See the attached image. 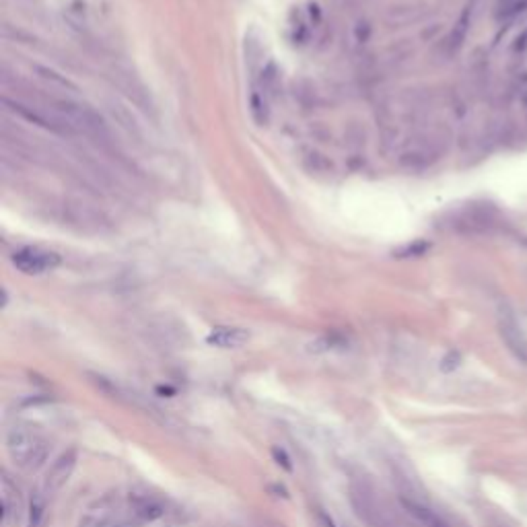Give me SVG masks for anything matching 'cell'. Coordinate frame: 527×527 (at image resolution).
Listing matches in <instances>:
<instances>
[{"label":"cell","instance_id":"cell-1","mask_svg":"<svg viewBox=\"0 0 527 527\" xmlns=\"http://www.w3.org/2000/svg\"><path fill=\"white\" fill-rule=\"evenodd\" d=\"M6 453L21 470H35L47 458V443L29 429H13L6 435Z\"/></svg>","mask_w":527,"mask_h":527},{"label":"cell","instance_id":"cell-2","mask_svg":"<svg viewBox=\"0 0 527 527\" xmlns=\"http://www.w3.org/2000/svg\"><path fill=\"white\" fill-rule=\"evenodd\" d=\"M11 260L19 272L29 276L46 274L60 266V255L50 250H42V248H23L13 253Z\"/></svg>","mask_w":527,"mask_h":527},{"label":"cell","instance_id":"cell-3","mask_svg":"<svg viewBox=\"0 0 527 527\" xmlns=\"http://www.w3.org/2000/svg\"><path fill=\"white\" fill-rule=\"evenodd\" d=\"M56 105H58L56 112L60 115V120L66 122L72 128H76V130H81V132H87V134L105 132L103 120L95 114L93 110H89V108L76 105V103H70V101H58Z\"/></svg>","mask_w":527,"mask_h":527},{"label":"cell","instance_id":"cell-4","mask_svg":"<svg viewBox=\"0 0 527 527\" xmlns=\"http://www.w3.org/2000/svg\"><path fill=\"white\" fill-rule=\"evenodd\" d=\"M74 468H76V451H72V449L56 459L50 465V470H47L46 474V482H44V490H46L47 494L58 492L70 480Z\"/></svg>","mask_w":527,"mask_h":527},{"label":"cell","instance_id":"cell-5","mask_svg":"<svg viewBox=\"0 0 527 527\" xmlns=\"http://www.w3.org/2000/svg\"><path fill=\"white\" fill-rule=\"evenodd\" d=\"M499 332H501V338H503L504 344H506V348H509L519 361L527 363V338L526 334L521 332L519 323L515 321L513 315H509V313L501 315V320H499Z\"/></svg>","mask_w":527,"mask_h":527},{"label":"cell","instance_id":"cell-6","mask_svg":"<svg viewBox=\"0 0 527 527\" xmlns=\"http://www.w3.org/2000/svg\"><path fill=\"white\" fill-rule=\"evenodd\" d=\"M0 503H2V523L11 526L13 521H19L21 515V492L11 482L8 476H2L0 480Z\"/></svg>","mask_w":527,"mask_h":527},{"label":"cell","instance_id":"cell-7","mask_svg":"<svg viewBox=\"0 0 527 527\" xmlns=\"http://www.w3.org/2000/svg\"><path fill=\"white\" fill-rule=\"evenodd\" d=\"M207 342L210 346H216V348H239V346L250 342V332L245 328L221 325V328H214L208 334Z\"/></svg>","mask_w":527,"mask_h":527},{"label":"cell","instance_id":"cell-8","mask_svg":"<svg viewBox=\"0 0 527 527\" xmlns=\"http://www.w3.org/2000/svg\"><path fill=\"white\" fill-rule=\"evenodd\" d=\"M130 504H132V511L138 517H142L146 521L159 519L165 511L159 501H155L153 497H146V494H130Z\"/></svg>","mask_w":527,"mask_h":527},{"label":"cell","instance_id":"cell-9","mask_svg":"<svg viewBox=\"0 0 527 527\" xmlns=\"http://www.w3.org/2000/svg\"><path fill=\"white\" fill-rule=\"evenodd\" d=\"M402 504L406 506V511L410 515H414L420 523H424L427 527H447L439 519V515L433 513L431 509H427L424 504L416 503V501H408V499H402Z\"/></svg>","mask_w":527,"mask_h":527},{"label":"cell","instance_id":"cell-10","mask_svg":"<svg viewBox=\"0 0 527 527\" xmlns=\"http://www.w3.org/2000/svg\"><path fill=\"white\" fill-rule=\"evenodd\" d=\"M470 23H472V6H465V11L461 13L459 21L456 23L451 35H449V40H447V46H449L451 52H456V50L463 44V40H465V35H468V29H470Z\"/></svg>","mask_w":527,"mask_h":527},{"label":"cell","instance_id":"cell-11","mask_svg":"<svg viewBox=\"0 0 527 527\" xmlns=\"http://www.w3.org/2000/svg\"><path fill=\"white\" fill-rule=\"evenodd\" d=\"M46 490L42 492L40 488L33 490L31 503H29V527H42L44 515H46Z\"/></svg>","mask_w":527,"mask_h":527},{"label":"cell","instance_id":"cell-12","mask_svg":"<svg viewBox=\"0 0 527 527\" xmlns=\"http://www.w3.org/2000/svg\"><path fill=\"white\" fill-rule=\"evenodd\" d=\"M459 363H461V357H459V352H449L445 359H443V363H441V369L445 371V373H451V371H456L459 367Z\"/></svg>","mask_w":527,"mask_h":527},{"label":"cell","instance_id":"cell-13","mask_svg":"<svg viewBox=\"0 0 527 527\" xmlns=\"http://www.w3.org/2000/svg\"><path fill=\"white\" fill-rule=\"evenodd\" d=\"M272 456H274L276 463H278V465H282V468H284V470H289V472L293 470V465H291V459H289V456L284 453V449H278V447H274V449H272Z\"/></svg>","mask_w":527,"mask_h":527},{"label":"cell","instance_id":"cell-14","mask_svg":"<svg viewBox=\"0 0 527 527\" xmlns=\"http://www.w3.org/2000/svg\"><path fill=\"white\" fill-rule=\"evenodd\" d=\"M318 527H336V526H334V521H332V517H330L328 513L318 511Z\"/></svg>","mask_w":527,"mask_h":527},{"label":"cell","instance_id":"cell-15","mask_svg":"<svg viewBox=\"0 0 527 527\" xmlns=\"http://www.w3.org/2000/svg\"><path fill=\"white\" fill-rule=\"evenodd\" d=\"M515 42H517V44L513 46V50H519V52H521V50H526V47H527V31H523V35H521V37H517Z\"/></svg>","mask_w":527,"mask_h":527},{"label":"cell","instance_id":"cell-16","mask_svg":"<svg viewBox=\"0 0 527 527\" xmlns=\"http://www.w3.org/2000/svg\"><path fill=\"white\" fill-rule=\"evenodd\" d=\"M509 2H519V0H503V4H509Z\"/></svg>","mask_w":527,"mask_h":527}]
</instances>
